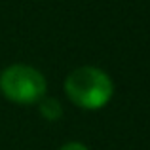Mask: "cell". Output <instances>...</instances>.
Listing matches in <instances>:
<instances>
[{"label": "cell", "mask_w": 150, "mask_h": 150, "mask_svg": "<svg viewBox=\"0 0 150 150\" xmlns=\"http://www.w3.org/2000/svg\"><path fill=\"white\" fill-rule=\"evenodd\" d=\"M65 91L80 108L97 110L112 99L114 86L106 72L95 67H80L67 76Z\"/></svg>", "instance_id": "obj_1"}, {"label": "cell", "mask_w": 150, "mask_h": 150, "mask_svg": "<svg viewBox=\"0 0 150 150\" xmlns=\"http://www.w3.org/2000/svg\"><path fill=\"white\" fill-rule=\"evenodd\" d=\"M0 89L10 101L19 105H33L44 97L46 80L33 67L13 65L0 74Z\"/></svg>", "instance_id": "obj_2"}, {"label": "cell", "mask_w": 150, "mask_h": 150, "mask_svg": "<svg viewBox=\"0 0 150 150\" xmlns=\"http://www.w3.org/2000/svg\"><path fill=\"white\" fill-rule=\"evenodd\" d=\"M40 112H42V116L48 118L50 122H53V120H57V118L63 116V108H61V105H59V101H55V99H42Z\"/></svg>", "instance_id": "obj_3"}, {"label": "cell", "mask_w": 150, "mask_h": 150, "mask_svg": "<svg viewBox=\"0 0 150 150\" xmlns=\"http://www.w3.org/2000/svg\"><path fill=\"white\" fill-rule=\"evenodd\" d=\"M59 150H88V148L80 143H69V144H65V146H61Z\"/></svg>", "instance_id": "obj_4"}]
</instances>
